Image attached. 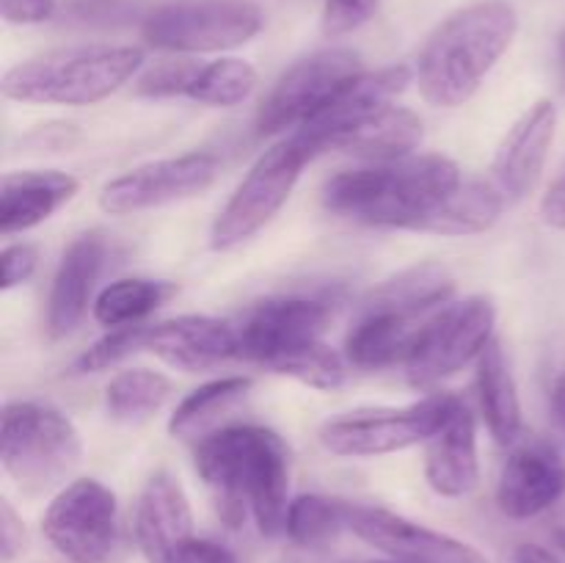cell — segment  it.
Here are the masks:
<instances>
[{"label":"cell","mask_w":565,"mask_h":563,"mask_svg":"<svg viewBox=\"0 0 565 563\" xmlns=\"http://www.w3.org/2000/svg\"><path fill=\"white\" fill-rule=\"evenodd\" d=\"M105 241L97 232L75 237L61 257L47 298V331L53 340L72 334L92 304L94 285L105 263Z\"/></svg>","instance_id":"obj_21"},{"label":"cell","mask_w":565,"mask_h":563,"mask_svg":"<svg viewBox=\"0 0 565 563\" xmlns=\"http://www.w3.org/2000/svg\"><path fill=\"white\" fill-rule=\"evenodd\" d=\"M478 397L491 436L500 445H513L522 434V401L505 348L497 337L478 357Z\"/></svg>","instance_id":"obj_25"},{"label":"cell","mask_w":565,"mask_h":563,"mask_svg":"<svg viewBox=\"0 0 565 563\" xmlns=\"http://www.w3.org/2000/svg\"><path fill=\"white\" fill-rule=\"evenodd\" d=\"M147 351L185 373L218 368L237 357V329L207 315H180L147 329Z\"/></svg>","instance_id":"obj_19"},{"label":"cell","mask_w":565,"mask_h":563,"mask_svg":"<svg viewBox=\"0 0 565 563\" xmlns=\"http://www.w3.org/2000/svg\"><path fill=\"white\" fill-rule=\"evenodd\" d=\"M497 309L489 298L472 296L447 304L417 334L406 359V379L414 390H434L467 368L494 340Z\"/></svg>","instance_id":"obj_8"},{"label":"cell","mask_w":565,"mask_h":563,"mask_svg":"<svg viewBox=\"0 0 565 563\" xmlns=\"http://www.w3.org/2000/svg\"><path fill=\"white\" fill-rule=\"evenodd\" d=\"M329 307L315 298H270L257 304L237 329V357L285 373L301 353L323 342Z\"/></svg>","instance_id":"obj_11"},{"label":"cell","mask_w":565,"mask_h":563,"mask_svg":"<svg viewBox=\"0 0 565 563\" xmlns=\"http://www.w3.org/2000/svg\"><path fill=\"white\" fill-rule=\"evenodd\" d=\"M423 144V121L414 110L390 105L373 119L359 125L337 141L334 149L364 158L367 163H386V160L408 158Z\"/></svg>","instance_id":"obj_26"},{"label":"cell","mask_w":565,"mask_h":563,"mask_svg":"<svg viewBox=\"0 0 565 563\" xmlns=\"http://www.w3.org/2000/svg\"><path fill=\"white\" fill-rule=\"evenodd\" d=\"M565 495V464L561 453L541 439L519 445L508 456L497 484V506L508 519H533L550 511Z\"/></svg>","instance_id":"obj_17"},{"label":"cell","mask_w":565,"mask_h":563,"mask_svg":"<svg viewBox=\"0 0 565 563\" xmlns=\"http://www.w3.org/2000/svg\"><path fill=\"white\" fill-rule=\"evenodd\" d=\"M379 9V0H326L323 33L326 36H345L362 28Z\"/></svg>","instance_id":"obj_36"},{"label":"cell","mask_w":565,"mask_h":563,"mask_svg":"<svg viewBox=\"0 0 565 563\" xmlns=\"http://www.w3.org/2000/svg\"><path fill=\"white\" fill-rule=\"evenodd\" d=\"M456 395H430L412 406L356 408L320 428V445L342 458H375L428 442L445 423Z\"/></svg>","instance_id":"obj_9"},{"label":"cell","mask_w":565,"mask_h":563,"mask_svg":"<svg viewBox=\"0 0 565 563\" xmlns=\"http://www.w3.org/2000/svg\"><path fill=\"white\" fill-rule=\"evenodd\" d=\"M257 88V70L243 59H218L202 64L196 81L188 88V99L210 108H235L246 103Z\"/></svg>","instance_id":"obj_32"},{"label":"cell","mask_w":565,"mask_h":563,"mask_svg":"<svg viewBox=\"0 0 565 563\" xmlns=\"http://www.w3.org/2000/svg\"><path fill=\"white\" fill-rule=\"evenodd\" d=\"M215 174H218V158L210 152L152 160L105 182L99 191V208L108 215H132L141 210L163 208L202 193L215 180Z\"/></svg>","instance_id":"obj_13"},{"label":"cell","mask_w":565,"mask_h":563,"mask_svg":"<svg viewBox=\"0 0 565 563\" xmlns=\"http://www.w3.org/2000/svg\"><path fill=\"white\" fill-rule=\"evenodd\" d=\"M315 155L318 152L312 149V144L298 130L265 149L215 219L213 235H210L213 248L226 252V248L241 246L248 237L257 235L285 208L303 166Z\"/></svg>","instance_id":"obj_6"},{"label":"cell","mask_w":565,"mask_h":563,"mask_svg":"<svg viewBox=\"0 0 565 563\" xmlns=\"http://www.w3.org/2000/svg\"><path fill=\"white\" fill-rule=\"evenodd\" d=\"M348 530V502L323 495H301L290 500L285 535L298 546H326Z\"/></svg>","instance_id":"obj_31"},{"label":"cell","mask_w":565,"mask_h":563,"mask_svg":"<svg viewBox=\"0 0 565 563\" xmlns=\"http://www.w3.org/2000/svg\"><path fill=\"white\" fill-rule=\"evenodd\" d=\"M516 31L519 14L508 0H480L447 17L417 61V86L425 103L436 108L469 103Z\"/></svg>","instance_id":"obj_3"},{"label":"cell","mask_w":565,"mask_h":563,"mask_svg":"<svg viewBox=\"0 0 565 563\" xmlns=\"http://www.w3.org/2000/svg\"><path fill=\"white\" fill-rule=\"evenodd\" d=\"M143 66L132 44H86L44 53L6 72L3 97L31 105H94L119 92Z\"/></svg>","instance_id":"obj_4"},{"label":"cell","mask_w":565,"mask_h":563,"mask_svg":"<svg viewBox=\"0 0 565 563\" xmlns=\"http://www.w3.org/2000/svg\"><path fill=\"white\" fill-rule=\"evenodd\" d=\"M248 390H252V379L246 375H226V379L196 386L191 395L182 397V403L171 414L169 434L174 439H199V436L204 439L210 428L248 395Z\"/></svg>","instance_id":"obj_28"},{"label":"cell","mask_w":565,"mask_h":563,"mask_svg":"<svg viewBox=\"0 0 565 563\" xmlns=\"http://www.w3.org/2000/svg\"><path fill=\"white\" fill-rule=\"evenodd\" d=\"M359 72H364L362 59L348 47L318 50L296 61L265 97L257 116L259 132L303 127Z\"/></svg>","instance_id":"obj_12"},{"label":"cell","mask_w":565,"mask_h":563,"mask_svg":"<svg viewBox=\"0 0 565 563\" xmlns=\"http://www.w3.org/2000/svg\"><path fill=\"white\" fill-rule=\"evenodd\" d=\"M428 320L362 304L345 337L348 362L362 370H384L397 362L406 364L417 334Z\"/></svg>","instance_id":"obj_23"},{"label":"cell","mask_w":565,"mask_h":563,"mask_svg":"<svg viewBox=\"0 0 565 563\" xmlns=\"http://www.w3.org/2000/svg\"><path fill=\"white\" fill-rule=\"evenodd\" d=\"M147 329L149 326H119V329H110L103 340L94 342L86 353L75 362V373H99V370H108L114 364L125 362L127 357H132L136 351L147 348Z\"/></svg>","instance_id":"obj_33"},{"label":"cell","mask_w":565,"mask_h":563,"mask_svg":"<svg viewBox=\"0 0 565 563\" xmlns=\"http://www.w3.org/2000/svg\"><path fill=\"white\" fill-rule=\"evenodd\" d=\"M36 248L28 243H14L6 246L0 254V265H3V290H14V287L25 285L36 270Z\"/></svg>","instance_id":"obj_37"},{"label":"cell","mask_w":565,"mask_h":563,"mask_svg":"<svg viewBox=\"0 0 565 563\" xmlns=\"http://www.w3.org/2000/svg\"><path fill=\"white\" fill-rule=\"evenodd\" d=\"M199 70L202 64L196 61H185V59H171V61H160V64L149 66L141 77H138L136 92L141 97H188V88L191 83L196 81Z\"/></svg>","instance_id":"obj_35"},{"label":"cell","mask_w":565,"mask_h":563,"mask_svg":"<svg viewBox=\"0 0 565 563\" xmlns=\"http://www.w3.org/2000/svg\"><path fill=\"white\" fill-rule=\"evenodd\" d=\"M513 563H565L561 552L550 550L544 544H533V541H524L513 550Z\"/></svg>","instance_id":"obj_42"},{"label":"cell","mask_w":565,"mask_h":563,"mask_svg":"<svg viewBox=\"0 0 565 563\" xmlns=\"http://www.w3.org/2000/svg\"><path fill=\"white\" fill-rule=\"evenodd\" d=\"M552 414H555V423L557 428L565 434V364L557 373L555 386H552Z\"/></svg>","instance_id":"obj_43"},{"label":"cell","mask_w":565,"mask_h":563,"mask_svg":"<svg viewBox=\"0 0 565 563\" xmlns=\"http://www.w3.org/2000/svg\"><path fill=\"white\" fill-rule=\"evenodd\" d=\"M75 193L77 180L66 171H6L0 182V235L33 230Z\"/></svg>","instance_id":"obj_22"},{"label":"cell","mask_w":565,"mask_h":563,"mask_svg":"<svg viewBox=\"0 0 565 563\" xmlns=\"http://www.w3.org/2000/svg\"><path fill=\"white\" fill-rule=\"evenodd\" d=\"M408 83H412V70L406 64L359 72L326 103L323 110H318L303 127H298V132L312 144L315 152L334 149L340 138H345L359 125L390 108L392 99L406 92Z\"/></svg>","instance_id":"obj_15"},{"label":"cell","mask_w":565,"mask_h":563,"mask_svg":"<svg viewBox=\"0 0 565 563\" xmlns=\"http://www.w3.org/2000/svg\"><path fill=\"white\" fill-rule=\"evenodd\" d=\"M83 458L75 423L36 401L6 403L0 414V464L25 495L64 489Z\"/></svg>","instance_id":"obj_5"},{"label":"cell","mask_w":565,"mask_h":563,"mask_svg":"<svg viewBox=\"0 0 565 563\" xmlns=\"http://www.w3.org/2000/svg\"><path fill=\"white\" fill-rule=\"evenodd\" d=\"M561 55H563V75H565V36H563V42H561Z\"/></svg>","instance_id":"obj_45"},{"label":"cell","mask_w":565,"mask_h":563,"mask_svg":"<svg viewBox=\"0 0 565 563\" xmlns=\"http://www.w3.org/2000/svg\"><path fill=\"white\" fill-rule=\"evenodd\" d=\"M541 219L552 230H565V174L550 188V193L541 202Z\"/></svg>","instance_id":"obj_41"},{"label":"cell","mask_w":565,"mask_h":563,"mask_svg":"<svg viewBox=\"0 0 565 563\" xmlns=\"http://www.w3.org/2000/svg\"><path fill=\"white\" fill-rule=\"evenodd\" d=\"M196 472L213 491L230 528L254 519L268 539L285 533L290 500V456L276 431L265 425H226L196 445Z\"/></svg>","instance_id":"obj_1"},{"label":"cell","mask_w":565,"mask_h":563,"mask_svg":"<svg viewBox=\"0 0 565 563\" xmlns=\"http://www.w3.org/2000/svg\"><path fill=\"white\" fill-rule=\"evenodd\" d=\"M281 375H292V379L312 386V390L331 392L345 384V362H342V357L334 348H329L326 342H318L307 353H301L296 362L287 364Z\"/></svg>","instance_id":"obj_34"},{"label":"cell","mask_w":565,"mask_h":563,"mask_svg":"<svg viewBox=\"0 0 565 563\" xmlns=\"http://www.w3.org/2000/svg\"><path fill=\"white\" fill-rule=\"evenodd\" d=\"M25 524L17 517L9 500H0V555H3V561H14L25 550Z\"/></svg>","instance_id":"obj_39"},{"label":"cell","mask_w":565,"mask_h":563,"mask_svg":"<svg viewBox=\"0 0 565 563\" xmlns=\"http://www.w3.org/2000/svg\"><path fill=\"white\" fill-rule=\"evenodd\" d=\"M557 130V108L550 99H539L502 138L491 163V182L508 204L522 202L544 174L552 141Z\"/></svg>","instance_id":"obj_16"},{"label":"cell","mask_w":565,"mask_h":563,"mask_svg":"<svg viewBox=\"0 0 565 563\" xmlns=\"http://www.w3.org/2000/svg\"><path fill=\"white\" fill-rule=\"evenodd\" d=\"M0 14L11 25H39L55 14V0H0Z\"/></svg>","instance_id":"obj_38"},{"label":"cell","mask_w":565,"mask_h":563,"mask_svg":"<svg viewBox=\"0 0 565 563\" xmlns=\"http://www.w3.org/2000/svg\"><path fill=\"white\" fill-rule=\"evenodd\" d=\"M452 293H456V279L447 274V268L436 263H423L381 282L362 304L428 320L450 304Z\"/></svg>","instance_id":"obj_24"},{"label":"cell","mask_w":565,"mask_h":563,"mask_svg":"<svg viewBox=\"0 0 565 563\" xmlns=\"http://www.w3.org/2000/svg\"><path fill=\"white\" fill-rule=\"evenodd\" d=\"M136 544L147 563H177L193 539V511L185 489L160 469L143 484L136 506Z\"/></svg>","instance_id":"obj_18"},{"label":"cell","mask_w":565,"mask_h":563,"mask_svg":"<svg viewBox=\"0 0 565 563\" xmlns=\"http://www.w3.org/2000/svg\"><path fill=\"white\" fill-rule=\"evenodd\" d=\"M263 31V11L248 0H180L143 20V39L177 55L224 53Z\"/></svg>","instance_id":"obj_7"},{"label":"cell","mask_w":565,"mask_h":563,"mask_svg":"<svg viewBox=\"0 0 565 563\" xmlns=\"http://www.w3.org/2000/svg\"><path fill=\"white\" fill-rule=\"evenodd\" d=\"M171 381L158 370H121L105 386V408L119 423H141L166 406Z\"/></svg>","instance_id":"obj_30"},{"label":"cell","mask_w":565,"mask_h":563,"mask_svg":"<svg viewBox=\"0 0 565 563\" xmlns=\"http://www.w3.org/2000/svg\"><path fill=\"white\" fill-rule=\"evenodd\" d=\"M425 478L441 497H467L478 486V423L461 397L452 401L445 423L425 442Z\"/></svg>","instance_id":"obj_20"},{"label":"cell","mask_w":565,"mask_h":563,"mask_svg":"<svg viewBox=\"0 0 565 563\" xmlns=\"http://www.w3.org/2000/svg\"><path fill=\"white\" fill-rule=\"evenodd\" d=\"M508 208L505 196L494 188V182H461L434 213L425 219L419 232L445 237L480 235L500 221L502 210Z\"/></svg>","instance_id":"obj_27"},{"label":"cell","mask_w":565,"mask_h":563,"mask_svg":"<svg viewBox=\"0 0 565 563\" xmlns=\"http://www.w3.org/2000/svg\"><path fill=\"white\" fill-rule=\"evenodd\" d=\"M177 287L160 279H116L94 298V320L108 329L132 326L163 307Z\"/></svg>","instance_id":"obj_29"},{"label":"cell","mask_w":565,"mask_h":563,"mask_svg":"<svg viewBox=\"0 0 565 563\" xmlns=\"http://www.w3.org/2000/svg\"><path fill=\"white\" fill-rule=\"evenodd\" d=\"M555 541H557V550H561V555L565 557V528H561L555 533Z\"/></svg>","instance_id":"obj_44"},{"label":"cell","mask_w":565,"mask_h":563,"mask_svg":"<svg viewBox=\"0 0 565 563\" xmlns=\"http://www.w3.org/2000/svg\"><path fill=\"white\" fill-rule=\"evenodd\" d=\"M177 563H241L235 552L230 546H224L221 541L213 539H196L193 535L185 544V550L180 552Z\"/></svg>","instance_id":"obj_40"},{"label":"cell","mask_w":565,"mask_h":563,"mask_svg":"<svg viewBox=\"0 0 565 563\" xmlns=\"http://www.w3.org/2000/svg\"><path fill=\"white\" fill-rule=\"evenodd\" d=\"M42 533L70 563H105L119 541L116 495L94 478L72 480L44 511Z\"/></svg>","instance_id":"obj_10"},{"label":"cell","mask_w":565,"mask_h":563,"mask_svg":"<svg viewBox=\"0 0 565 563\" xmlns=\"http://www.w3.org/2000/svg\"><path fill=\"white\" fill-rule=\"evenodd\" d=\"M348 530L401 563H489L478 546L379 506L348 502Z\"/></svg>","instance_id":"obj_14"},{"label":"cell","mask_w":565,"mask_h":563,"mask_svg":"<svg viewBox=\"0 0 565 563\" xmlns=\"http://www.w3.org/2000/svg\"><path fill=\"white\" fill-rule=\"evenodd\" d=\"M373 563H401V561H392V557H390V561H373Z\"/></svg>","instance_id":"obj_46"},{"label":"cell","mask_w":565,"mask_h":563,"mask_svg":"<svg viewBox=\"0 0 565 563\" xmlns=\"http://www.w3.org/2000/svg\"><path fill=\"white\" fill-rule=\"evenodd\" d=\"M461 182V169L445 155H408L331 177L323 204L356 224L419 232Z\"/></svg>","instance_id":"obj_2"}]
</instances>
